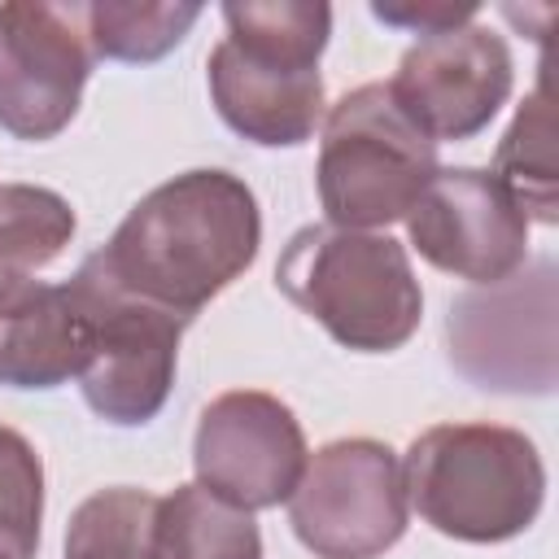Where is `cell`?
I'll list each match as a JSON object with an SVG mask.
<instances>
[{"label": "cell", "mask_w": 559, "mask_h": 559, "mask_svg": "<svg viewBox=\"0 0 559 559\" xmlns=\"http://www.w3.org/2000/svg\"><path fill=\"white\" fill-rule=\"evenodd\" d=\"M262 245L253 188L218 166L183 170L144 192L114 227L109 245L87 253L127 297H140L179 323H192Z\"/></svg>", "instance_id": "cell-1"}, {"label": "cell", "mask_w": 559, "mask_h": 559, "mask_svg": "<svg viewBox=\"0 0 559 559\" xmlns=\"http://www.w3.org/2000/svg\"><path fill=\"white\" fill-rule=\"evenodd\" d=\"M205 83L218 118L258 148H297L323 122L319 57L332 35L323 0H231Z\"/></svg>", "instance_id": "cell-2"}, {"label": "cell", "mask_w": 559, "mask_h": 559, "mask_svg": "<svg viewBox=\"0 0 559 559\" xmlns=\"http://www.w3.org/2000/svg\"><path fill=\"white\" fill-rule=\"evenodd\" d=\"M406 502L441 537L498 546L533 528L546 502L537 445L507 424H432L402 454Z\"/></svg>", "instance_id": "cell-3"}, {"label": "cell", "mask_w": 559, "mask_h": 559, "mask_svg": "<svg viewBox=\"0 0 559 559\" xmlns=\"http://www.w3.org/2000/svg\"><path fill=\"white\" fill-rule=\"evenodd\" d=\"M275 288L354 354L402 349L424 314L411 253L384 231L297 227L275 262Z\"/></svg>", "instance_id": "cell-4"}, {"label": "cell", "mask_w": 559, "mask_h": 559, "mask_svg": "<svg viewBox=\"0 0 559 559\" xmlns=\"http://www.w3.org/2000/svg\"><path fill=\"white\" fill-rule=\"evenodd\" d=\"M437 170V144L393 105L384 83H362L323 114L314 188L332 227L376 231L406 218Z\"/></svg>", "instance_id": "cell-5"}, {"label": "cell", "mask_w": 559, "mask_h": 559, "mask_svg": "<svg viewBox=\"0 0 559 559\" xmlns=\"http://www.w3.org/2000/svg\"><path fill=\"white\" fill-rule=\"evenodd\" d=\"M450 367L511 397H546L559 380V271L555 258H533L498 284L463 288L445 310Z\"/></svg>", "instance_id": "cell-6"}, {"label": "cell", "mask_w": 559, "mask_h": 559, "mask_svg": "<svg viewBox=\"0 0 559 559\" xmlns=\"http://www.w3.org/2000/svg\"><path fill=\"white\" fill-rule=\"evenodd\" d=\"M87 319V358L79 371L83 402L114 428H140L157 419L170 397L183 328L175 314L127 297L92 258L70 280Z\"/></svg>", "instance_id": "cell-7"}, {"label": "cell", "mask_w": 559, "mask_h": 559, "mask_svg": "<svg viewBox=\"0 0 559 559\" xmlns=\"http://www.w3.org/2000/svg\"><path fill=\"white\" fill-rule=\"evenodd\" d=\"M406 520L402 459L376 437L319 445L288 493V524L314 559H380L402 542Z\"/></svg>", "instance_id": "cell-8"}, {"label": "cell", "mask_w": 559, "mask_h": 559, "mask_svg": "<svg viewBox=\"0 0 559 559\" xmlns=\"http://www.w3.org/2000/svg\"><path fill=\"white\" fill-rule=\"evenodd\" d=\"M92 61L83 4H0V131L31 144L61 135L79 114Z\"/></svg>", "instance_id": "cell-9"}, {"label": "cell", "mask_w": 559, "mask_h": 559, "mask_svg": "<svg viewBox=\"0 0 559 559\" xmlns=\"http://www.w3.org/2000/svg\"><path fill=\"white\" fill-rule=\"evenodd\" d=\"M306 459L310 450L301 419L275 393L231 389L218 393L197 419V437H192L197 485L249 515L288 502Z\"/></svg>", "instance_id": "cell-10"}, {"label": "cell", "mask_w": 559, "mask_h": 559, "mask_svg": "<svg viewBox=\"0 0 559 559\" xmlns=\"http://www.w3.org/2000/svg\"><path fill=\"white\" fill-rule=\"evenodd\" d=\"M515 83L511 48L498 31L467 22L454 31L419 35L393 79L384 83L393 105L432 140H472L507 105Z\"/></svg>", "instance_id": "cell-11"}, {"label": "cell", "mask_w": 559, "mask_h": 559, "mask_svg": "<svg viewBox=\"0 0 559 559\" xmlns=\"http://www.w3.org/2000/svg\"><path fill=\"white\" fill-rule=\"evenodd\" d=\"M419 258L467 284H498L528 262V218L476 166H441L406 214Z\"/></svg>", "instance_id": "cell-12"}, {"label": "cell", "mask_w": 559, "mask_h": 559, "mask_svg": "<svg viewBox=\"0 0 559 559\" xmlns=\"http://www.w3.org/2000/svg\"><path fill=\"white\" fill-rule=\"evenodd\" d=\"M87 358V319L70 284L31 275L0 280V384L57 389L79 380Z\"/></svg>", "instance_id": "cell-13"}, {"label": "cell", "mask_w": 559, "mask_h": 559, "mask_svg": "<svg viewBox=\"0 0 559 559\" xmlns=\"http://www.w3.org/2000/svg\"><path fill=\"white\" fill-rule=\"evenodd\" d=\"M153 559H262V533L249 511L192 480L157 498Z\"/></svg>", "instance_id": "cell-14"}, {"label": "cell", "mask_w": 559, "mask_h": 559, "mask_svg": "<svg viewBox=\"0 0 559 559\" xmlns=\"http://www.w3.org/2000/svg\"><path fill=\"white\" fill-rule=\"evenodd\" d=\"M507 197L524 210V218H537L546 227L559 223V162H555V105L546 87V70L537 74V87L515 109L511 127L498 140L493 170H489Z\"/></svg>", "instance_id": "cell-15"}, {"label": "cell", "mask_w": 559, "mask_h": 559, "mask_svg": "<svg viewBox=\"0 0 559 559\" xmlns=\"http://www.w3.org/2000/svg\"><path fill=\"white\" fill-rule=\"evenodd\" d=\"M201 4L175 0H92L83 4V31L96 57L148 66L175 52L197 26Z\"/></svg>", "instance_id": "cell-16"}, {"label": "cell", "mask_w": 559, "mask_h": 559, "mask_svg": "<svg viewBox=\"0 0 559 559\" xmlns=\"http://www.w3.org/2000/svg\"><path fill=\"white\" fill-rule=\"evenodd\" d=\"M74 210L39 183H0V280L31 275L74 240Z\"/></svg>", "instance_id": "cell-17"}, {"label": "cell", "mask_w": 559, "mask_h": 559, "mask_svg": "<svg viewBox=\"0 0 559 559\" xmlns=\"http://www.w3.org/2000/svg\"><path fill=\"white\" fill-rule=\"evenodd\" d=\"M153 511L148 489H96L66 524V559H153Z\"/></svg>", "instance_id": "cell-18"}, {"label": "cell", "mask_w": 559, "mask_h": 559, "mask_svg": "<svg viewBox=\"0 0 559 559\" xmlns=\"http://www.w3.org/2000/svg\"><path fill=\"white\" fill-rule=\"evenodd\" d=\"M44 524V463L35 445L0 424V559H35Z\"/></svg>", "instance_id": "cell-19"}, {"label": "cell", "mask_w": 559, "mask_h": 559, "mask_svg": "<svg viewBox=\"0 0 559 559\" xmlns=\"http://www.w3.org/2000/svg\"><path fill=\"white\" fill-rule=\"evenodd\" d=\"M480 4L476 0H376L371 17H380L384 26H402L411 35H437V31H454L476 22Z\"/></svg>", "instance_id": "cell-20"}]
</instances>
